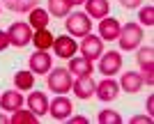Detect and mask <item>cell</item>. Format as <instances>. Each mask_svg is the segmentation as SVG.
<instances>
[{"label":"cell","mask_w":154,"mask_h":124,"mask_svg":"<svg viewBox=\"0 0 154 124\" xmlns=\"http://www.w3.org/2000/svg\"><path fill=\"white\" fill-rule=\"evenodd\" d=\"M117 41H120V48L122 51H134L138 48L143 41V28L138 23H124L120 28V35H117Z\"/></svg>","instance_id":"1"},{"label":"cell","mask_w":154,"mask_h":124,"mask_svg":"<svg viewBox=\"0 0 154 124\" xmlns=\"http://www.w3.org/2000/svg\"><path fill=\"white\" fill-rule=\"evenodd\" d=\"M81 53H83V58L85 60H97V58H101V53H103V39L101 37H94V35H85L83 41H81Z\"/></svg>","instance_id":"5"},{"label":"cell","mask_w":154,"mask_h":124,"mask_svg":"<svg viewBox=\"0 0 154 124\" xmlns=\"http://www.w3.org/2000/svg\"><path fill=\"white\" fill-rule=\"evenodd\" d=\"M69 2H71V5H83L85 0H69Z\"/></svg>","instance_id":"33"},{"label":"cell","mask_w":154,"mask_h":124,"mask_svg":"<svg viewBox=\"0 0 154 124\" xmlns=\"http://www.w3.org/2000/svg\"><path fill=\"white\" fill-rule=\"evenodd\" d=\"M69 71L71 74H78V76H90L92 74V62L85 58H69Z\"/></svg>","instance_id":"21"},{"label":"cell","mask_w":154,"mask_h":124,"mask_svg":"<svg viewBox=\"0 0 154 124\" xmlns=\"http://www.w3.org/2000/svg\"><path fill=\"white\" fill-rule=\"evenodd\" d=\"M0 106H2V110H19L21 106H23V97H21V90H7L2 92V97H0Z\"/></svg>","instance_id":"14"},{"label":"cell","mask_w":154,"mask_h":124,"mask_svg":"<svg viewBox=\"0 0 154 124\" xmlns=\"http://www.w3.org/2000/svg\"><path fill=\"white\" fill-rule=\"evenodd\" d=\"M120 5H122L124 9H136V7L140 5V0H120Z\"/></svg>","instance_id":"27"},{"label":"cell","mask_w":154,"mask_h":124,"mask_svg":"<svg viewBox=\"0 0 154 124\" xmlns=\"http://www.w3.org/2000/svg\"><path fill=\"white\" fill-rule=\"evenodd\" d=\"M152 108H154V99L149 97L147 99V115H149V117H152Z\"/></svg>","instance_id":"30"},{"label":"cell","mask_w":154,"mask_h":124,"mask_svg":"<svg viewBox=\"0 0 154 124\" xmlns=\"http://www.w3.org/2000/svg\"><path fill=\"white\" fill-rule=\"evenodd\" d=\"M122 69V55L117 51H108V53H101L99 58V71L103 76H113Z\"/></svg>","instance_id":"7"},{"label":"cell","mask_w":154,"mask_h":124,"mask_svg":"<svg viewBox=\"0 0 154 124\" xmlns=\"http://www.w3.org/2000/svg\"><path fill=\"white\" fill-rule=\"evenodd\" d=\"M108 12H110L108 0H85V14L92 19H103V16H108Z\"/></svg>","instance_id":"16"},{"label":"cell","mask_w":154,"mask_h":124,"mask_svg":"<svg viewBox=\"0 0 154 124\" xmlns=\"http://www.w3.org/2000/svg\"><path fill=\"white\" fill-rule=\"evenodd\" d=\"M97 122L99 124H120L122 122V117H120V113H115V110H101L99 113V117H97Z\"/></svg>","instance_id":"25"},{"label":"cell","mask_w":154,"mask_h":124,"mask_svg":"<svg viewBox=\"0 0 154 124\" xmlns=\"http://www.w3.org/2000/svg\"><path fill=\"white\" fill-rule=\"evenodd\" d=\"M53 48H55V55H58V58L69 60V58H74V53L78 51V44L71 39V37H55V39H53Z\"/></svg>","instance_id":"12"},{"label":"cell","mask_w":154,"mask_h":124,"mask_svg":"<svg viewBox=\"0 0 154 124\" xmlns=\"http://www.w3.org/2000/svg\"><path fill=\"white\" fill-rule=\"evenodd\" d=\"M7 122H9V117H5V115L0 113V124H7Z\"/></svg>","instance_id":"32"},{"label":"cell","mask_w":154,"mask_h":124,"mask_svg":"<svg viewBox=\"0 0 154 124\" xmlns=\"http://www.w3.org/2000/svg\"><path fill=\"white\" fill-rule=\"evenodd\" d=\"M120 21L117 19H110V16H103V19H99V37L106 41H113L117 39V35H120Z\"/></svg>","instance_id":"11"},{"label":"cell","mask_w":154,"mask_h":124,"mask_svg":"<svg viewBox=\"0 0 154 124\" xmlns=\"http://www.w3.org/2000/svg\"><path fill=\"white\" fill-rule=\"evenodd\" d=\"M14 85H16L19 90H32V85H35V74L32 71H19L14 76Z\"/></svg>","instance_id":"24"},{"label":"cell","mask_w":154,"mask_h":124,"mask_svg":"<svg viewBox=\"0 0 154 124\" xmlns=\"http://www.w3.org/2000/svg\"><path fill=\"white\" fill-rule=\"evenodd\" d=\"M138 65H140V69H143V83H147V85H152L154 83V48L152 46H147V48H140L138 51Z\"/></svg>","instance_id":"6"},{"label":"cell","mask_w":154,"mask_h":124,"mask_svg":"<svg viewBox=\"0 0 154 124\" xmlns=\"http://www.w3.org/2000/svg\"><path fill=\"white\" fill-rule=\"evenodd\" d=\"M120 85H122L124 92L136 94V92H140V87H143V76H140V74H136V71H127V74H122Z\"/></svg>","instance_id":"17"},{"label":"cell","mask_w":154,"mask_h":124,"mask_svg":"<svg viewBox=\"0 0 154 124\" xmlns=\"http://www.w3.org/2000/svg\"><path fill=\"white\" fill-rule=\"evenodd\" d=\"M37 115H35V113L32 110H14L12 113V117H9V122L12 124H37Z\"/></svg>","instance_id":"23"},{"label":"cell","mask_w":154,"mask_h":124,"mask_svg":"<svg viewBox=\"0 0 154 124\" xmlns=\"http://www.w3.org/2000/svg\"><path fill=\"white\" fill-rule=\"evenodd\" d=\"M71 74L69 69H64V67H55L53 71L46 74V85H48V90L51 92H58V94H64V92L71 90Z\"/></svg>","instance_id":"2"},{"label":"cell","mask_w":154,"mask_h":124,"mask_svg":"<svg viewBox=\"0 0 154 124\" xmlns=\"http://www.w3.org/2000/svg\"><path fill=\"white\" fill-rule=\"evenodd\" d=\"M7 46H9V37H7V32L0 30V51H5Z\"/></svg>","instance_id":"28"},{"label":"cell","mask_w":154,"mask_h":124,"mask_svg":"<svg viewBox=\"0 0 154 124\" xmlns=\"http://www.w3.org/2000/svg\"><path fill=\"white\" fill-rule=\"evenodd\" d=\"M28 106H30V110L35 113L37 117H42V115L48 113V99H46L44 92H30V97H28Z\"/></svg>","instance_id":"15"},{"label":"cell","mask_w":154,"mask_h":124,"mask_svg":"<svg viewBox=\"0 0 154 124\" xmlns=\"http://www.w3.org/2000/svg\"><path fill=\"white\" fill-rule=\"evenodd\" d=\"M28 65H30V71L32 74L42 76V74H48V71H51L53 60H51V55H48L46 51H35L30 58H28Z\"/></svg>","instance_id":"8"},{"label":"cell","mask_w":154,"mask_h":124,"mask_svg":"<svg viewBox=\"0 0 154 124\" xmlns=\"http://www.w3.org/2000/svg\"><path fill=\"white\" fill-rule=\"evenodd\" d=\"M69 122H71V124H85V122H88V117H83V115H74Z\"/></svg>","instance_id":"29"},{"label":"cell","mask_w":154,"mask_h":124,"mask_svg":"<svg viewBox=\"0 0 154 124\" xmlns=\"http://www.w3.org/2000/svg\"><path fill=\"white\" fill-rule=\"evenodd\" d=\"M69 9H71V2H69V0H48V14H53L55 19L67 16Z\"/></svg>","instance_id":"22"},{"label":"cell","mask_w":154,"mask_h":124,"mask_svg":"<svg viewBox=\"0 0 154 124\" xmlns=\"http://www.w3.org/2000/svg\"><path fill=\"white\" fill-rule=\"evenodd\" d=\"M71 87H74V94H76L78 99H90L92 94H94L97 83L90 78V76H78L76 83H71Z\"/></svg>","instance_id":"13"},{"label":"cell","mask_w":154,"mask_h":124,"mask_svg":"<svg viewBox=\"0 0 154 124\" xmlns=\"http://www.w3.org/2000/svg\"><path fill=\"white\" fill-rule=\"evenodd\" d=\"M7 37H9V44L16 46V48H23L32 41V28L30 23H12L9 30H7Z\"/></svg>","instance_id":"4"},{"label":"cell","mask_w":154,"mask_h":124,"mask_svg":"<svg viewBox=\"0 0 154 124\" xmlns=\"http://www.w3.org/2000/svg\"><path fill=\"white\" fill-rule=\"evenodd\" d=\"M64 28H67V32L74 35V37H85V35L92 30V23H90V19H88L85 12H74V14H67Z\"/></svg>","instance_id":"3"},{"label":"cell","mask_w":154,"mask_h":124,"mask_svg":"<svg viewBox=\"0 0 154 124\" xmlns=\"http://www.w3.org/2000/svg\"><path fill=\"white\" fill-rule=\"evenodd\" d=\"M94 94L101 99V101H106V104H108V101H115L117 94H120V85L113 80V76H106L101 83H97Z\"/></svg>","instance_id":"9"},{"label":"cell","mask_w":154,"mask_h":124,"mask_svg":"<svg viewBox=\"0 0 154 124\" xmlns=\"http://www.w3.org/2000/svg\"><path fill=\"white\" fill-rule=\"evenodd\" d=\"M48 113H51L53 119H67L71 115V101L60 94V97H55L51 104H48Z\"/></svg>","instance_id":"10"},{"label":"cell","mask_w":154,"mask_h":124,"mask_svg":"<svg viewBox=\"0 0 154 124\" xmlns=\"http://www.w3.org/2000/svg\"><path fill=\"white\" fill-rule=\"evenodd\" d=\"M149 119H152V117L147 115V117H134V122H149Z\"/></svg>","instance_id":"31"},{"label":"cell","mask_w":154,"mask_h":124,"mask_svg":"<svg viewBox=\"0 0 154 124\" xmlns=\"http://www.w3.org/2000/svg\"><path fill=\"white\" fill-rule=\"evenodd\" d=\"M53 39H55V37H53L46 28L35 30V35H32V44L37 46V51H48V48L53 46Z\"/></svg>","instance_id":"19"},{"label":"cell","mask_w":154,"mask_h":124,"mask_svg":"<svg viewBox=\"0 0 154 124\" xmlns=\"http://www.w3.org/2000/svg\"><path fill=\"white\" fill-rule=\"evenodd\" d=\"M2 5H5L9 12L28 14V12H32L35 7H39V0H2Z\"/></svg>","instance_id":"18"},{"label":"cell","mask_w":154,"mask_h":124,"mask_svg":"<svg viewBox=\"0 0 154 124\" xmlns=\"http://www.w3.org/2000/svg\"><path fill=\"white\" fill-rule=\"evenodd\" d=\"M140 26H147L152 28L154 26V7H145V9H140Z\"/></svg>","instance_id":"26"},{"label":"cell","mask_w":154,"mask_h":124,"mask_svg":"<svg viewBox=\"0 0 154 124\" xmlns=\"http://www.w3.org/2000/svg\"><path fill=\"white\" fill-rule=\"evenodd\" d=\"M30 14V28H35V30H42V28H46L48 26V12L46 9H42V7H35L32 12H28Z\"/></svg>","instance_id":"20"}]
</instances>
